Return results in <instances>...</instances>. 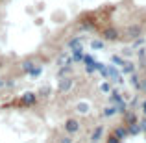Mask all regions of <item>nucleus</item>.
Instances as JSON below:
<instances>
[{
  "instance_id": "17",
  "label": "nucleus",
  "mask_w": 146,
  "mask_h": 143,
  "mask_svg": "<svg viewBox=\"0 0 146 143\" xmlns=\"http://www.w3.org/2000/svg\"><path fill=\"white\" fill-rule=\"evenodd\" d=\"M111 60H113L115 65H124V60H122V58H118V56H113Z\"/></svg>"
},
{
  "instance_id": "22",
  "label": "nucleus",
  "mask_w": 146,
  "mask_h": 143,
  "mask_svg": "<svg viewBox=\"0 0 146 143\" xmlns=\"http://www.w3.org/2000/svg\"><path fill=\"white\" fill-rule=\"evenodd\" d=\"M61 143H72V140H70V138H63V140H61Z\"/></svg>"
},
{
  "instance_id": "11",
  "label": "nucleus",
  "mask_w": 146,
  "mask_h": 143,
  "mask_svg": "<svg viewBox=\"0 0 146 143\" xmlns=\"http://www.w3.org/2000/svg\"><path fill=\"white\" fill-rule=\"evenodd\" d=\"M68 73H70V67H63L59 73H57V76H59V78H63V76H67Z\"/></svg>"
},
{
  "instance_id": "4",
  "label": "nucleus",
  "mask_w": 146,
  "mask_h": 143,
  "mask_svg": "<svg viewBox=\"0 0 146 143\" xmlns=\"http://www.w3.org/2000/svg\"><path fill=\"white\" fill-rule=\"evenodd\" d=\"M102 134H104V128L102 126H98V128H94V132H93V136H91V140H93V143H96L100 138H102Z\"/></svg>"
},
{
  "instance_id": "5",
  "label": "nucleus",
  "mask_w": 146,
  "mask_h": 143,
  "mask_svg": "<svg viewBox=\"0 0 146 143\" xmlns=\"http://www.w3.org/2000/svg\"><path fill=\"white\" fill-rule=\"evenodd\" d=\"M22 100H24V104L32 106V104H35V95H33V93H26L24 97H22Z\"/></svg>"
},
{
  "instance_id": "6",
  "label": "nucleus",
  "mask_w": 146,
  "mask_h": 143,
  "mask_svg": "<svg viewBox=\"0 0 146 143\" xmlns=\"http://www.w3.org/2000/svg\"><path fill=\"white\" fill-rule=\"evenodd\" d=\"M126 134H128V130H126V128H117V130H115V134H113V136L117 138L118 141H120V140H124V138H126Z\"/></svg>"
},
{
  "instance_id": "2",
  "label": "nucleus",
  "mask_w": 146,
  "mask_h": 143,
  "mask_svg": "<svg viewBox=\"0 0 146 143\" xmlns=\"http://www.w3.org/2000/svg\"><path fill=\"white\" fill-rule=\"evenodd\" d=\"M70 86H72V78H67V76L59 78V91H68Z\"/></svg>"
},
{
  "instance_id": "16",
  "label": "nucleus",
  "mask_w": 146,
  "mask_h": 143,
  "mask_svg": "<svg viewBox=\"0 0 146 143\" xmlns=\"http://www.w3.org/2000/svg\"><path fill=\"white\" fill-rule=\"evenodd\" d=\"M22 67H24V71H32V69H33V61H24V65H22Z\"/></svg>"
},
{
  "instance_id": "9",
  "label": "nucleus",
  "mask_w": 146,
  "mask_h": 143,
  "mask_svg": "<svg viewBox=\"0 0 146 143\" xmlns=\"http://www.w3.org/2000/svg\"><path fill=\"white\" fill-rule=\"evenodd\" d=\"M128 132H129V134H139V132H141V126H139V125H135V123H133V125L129 126V130H128Z\"/></svg>"
},
{
  "instance_id": "23",
  "label": "nucleus",
  "mask_w": 146,
  "mask_h": 143,
  "mask_svg": "<svg viewBox=\"0 0 146 143\" xmlns=\"http://www.w3.org/2000/svg\"><path fill=\"white\" fill-rule=\"evenodd\" d=\"M109 143H118V140L115 136H111V140H109Z\"/></svg>"
},
{
  "instance_id": "18",
  "label": "nucleus",
  "mask_w": 146,
  "mask_h": 143,
  "mask_svg": "<svg viewBox=\"0 0 146 143\" xmlns=\"http://www.w3.org/2000/svg\"><path fill=\"white\" fill-rule=\"evenodd\" d=\"M39 73H41V67H33L32 71H30V75L32 76H39Z\"/></svg>"
},
{
  "instance_id": "3",
  "label": "nucleus",
  "mask_w": 146,
  "mask_h": 143,
  "mask_svg": "<svg viewBox=\"0 0 146 143\" xmlns=\"http://www.w3.org/2000/svg\"><path fill=\"white\" fill-rule=\"evenodd\" d=\"M104 37L109 39V41H113V39H117V37H118V32L115 28H107V30H104Z\"/></svg>"
},
{
  "instance_id": "1",
  "label": "nucleus",
  "mask_w": 146,
  "mask_h": 143,
  "mask_svg": "<svg viewBox=\"0 0 146 143\" xmlns=\"http://www.w3.org/2000/svg\"><path fill=\"white\" fill-rule=\"evenodd\" d=\"M65 130H67L68 134H76L80 130V123L76 121V119H67V123H65Z\"/></svg>"
},
{
  "instance_id": "14",
  "label": "nucleus",
  "mask_w": 146,
  "mask_h": 143,
  "mask_svg": "<svg viewBox=\"0 0 146 143\" xmlns=\"http://www.w3.org/2000/svg\"><path fill=\"white\" fill-rule=\"evenodd\" d=\"M122 67H124V73H133V65L128 63V61H124V65H122Z\"/></svg>"
},
{
  "instance_id": "19",
  "label": "nucleus",
  "mask_w": 146,
  "mask_h": 143,
  "mask_svg": "<svg viewBox=\"0 0 146 143\" xmlns=\"http://www.w3.org/2000/svg\"><path fill=\"white\" fill-rule=\"evenodd\" d=\"M68 63V56H61L59 58V65H67Z\"/></svg>"
},
{
  "instance_id": "15",
  "label": "nucleus",
  "mask_w": 146,
  "mask_h": 143,
  "mask_svg": "<svg viewBox=\"0 0 146 143\" xmlns=\"http://www.w3.org/2000/svg\"><path fill=\"white\" fill-rule=\"evenodd\" d=\"M113 113H117V108H107V110L104 111V115H106V117H111Z\"/></svg>"
},
{
  "instance_id": "21",
  "label": "nucleus",
  "mask_w": 146,
  "mask_h": 143,
  "mask_svg": "<svg viewBox=\"0 0 146 143\" xmlns=\"http://www.w3.org/2000/svg\"><path fill=\"white\" fill-rule=\"evenodd\" d=\"M141 130H144V132H146V119H143V121H141Z\"/></svg>"
},
{
  "instance_id": "8",
  "label": "nucleus",
  "mask_w": 146,
  "mask_h": 143,
  "mask_svg": "<svg viewBox=\"0 0 146 143\" xmlns=\"http://www.w3.org/2000/svg\"><path fill=\"white\" fill-rule=\"evenodd\" d=\"M76 110H78L80 113H87V110H89V106H87L85 102H80L78 106H76Z\"/></svg>"
},
{
  "instance_id": "25",
  "label": "nucleus",
  "mask_w": 146,
  "mask_h": 143,
  "mask_svg": "<svg viewBox=\"0 0 146 143\" xmlns=\"http://www.w3.org/2000/svg\"><path fill=\"white\" fill-rule=\"evenodd\" d=\"M144 67H146V63H144Z\"/></svg>"
},
{
  "instance_id": "24",
  "label": "nucleus",
  "mask_w": 146,
  "mask_h": 143,
  "mask_svg": "<svg viewBox=\"0 0 146 143\" xmlns=\"http://www.w3.org/2000/svg\"><path fill=\"white\" fill-rule=\"evenodd\" d=\"M143 110H144V113H146V102L143 104Z\"/></svg>"
},
{
  "instance_id": "10",
  "label": "nucleus",
  "mask_w": 146,
  "mask_h": 143,
  "mask_svg": "<svg viewBox=\"0 0 146 143\" xmlns=\"http://www.w3.org/2000/svg\"><path fill=\"white\" fill-rule=\"evenodd\" d=\"M82 60L85 61V65H94V58H93V56H89V54H87V56H83Z\"/></svg>"
},
{
  "instance_id": "12",
  "label": "nucleus",
  "mask_w": 146,
  "mask_h": 143,
  "mask_svg": "<svg viewBox=\"0 0 146 143\" xmlns=\"http://www.w3.org/2000/svg\"><path fill=\"white\" fill-rule=\"evenodd\" d=\"M93 48L94 50H102L104 48V41H93Z\"/></svg>"
},
{
  "instance_id": "13",
  "label": "nucleus",
  "mask_w": 146,
  "mask_h": 143,
  "mask_svg": "<svg viewBox=\"0 0 146 143\" xmlns=\"http://www.w3.org/2000/svg\"><path fill=\"white\" fill-rule=\"evenodd\" d=\"M135 121H137V117H135L133 113H128V115H126V123H129V125H133Z\"/></svg>"
},
{
  "instance_id": "7",
  "label": "nucleus",
  "mask_w": 146,
  "mask_h": 143,
  "mask_svg": "<svg viewBox=\"0 0 146 143\" xmlns=\"http://www.w3.org/2000/svg\"><path fill=\"white\" fill-rule=\"evenodd\" d=\"M139 34H141L139 26H133V28H129V30H128V36H129V37H137Z\"/></svg>"
},
{
  "instance_id": "20",
  "label": "nucleus",
  "mask_w": 146,
  "mask_h": 143,
  "mask_svg": "<svg viewBox=\"0 0 146 143\" xmlns=\"http://www.w3.org/2000/svg\"><path fill=\"white\" fill-rule=\"evenodd\" d=\"M100 89H102V91H106V93H107V91H109L111 87H109V84H102V86H100Z\"/></svg>"
}]
</instances>
